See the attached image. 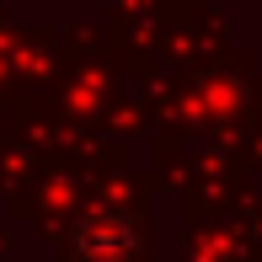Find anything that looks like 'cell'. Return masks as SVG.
Returning a JSON list of instances; mask_svg holds the SVG:
<instances>
[{
    "instance_id": "cell-1",
    "label": "cell",
    "mask_w": 262,
    "mask_h": 262,
    "mask_svg": "<svg viewBox=\"0 0 262 262\" xmlns=\"http://www.w3.org/2000/svg\"><path fill=\"white\" fill-rule=\"evenodd\" d=\"M70 252H75V262H128L139 252V230L118 209H91L70 230Z\"/></svg>"
}]
</instances>
